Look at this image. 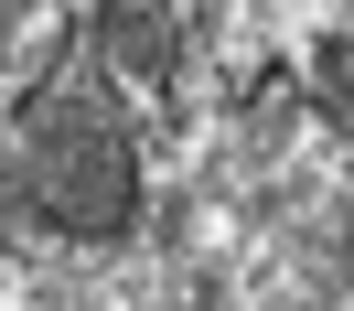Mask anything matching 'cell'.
I'll return each instance as SVG.
<instances>
[{"instance_id":"obj_3","label":"cell","mask_w":354,"mask_h":311,"mask_svg":"<svg viewBox=\"0 0 354 311\" xmlns=\"http://www.w3.org/2000/svg\"><path fill=\"white\" fill-rule=\"evenodd\" d=\"M11 32H22V11H0V65H11Z\"/></svg>"},{"instance_id":"obj_1","label":"cell","mask_w":354,"mask_h":311,"mask_svg":"<svg viewBox=\"0 0 354 311\" xmlns=\"http://www.w3.org/2000/svg\"><path fill=\"white\" fill-rule=\"evenodd\" d=\"M22 182H32V204H44L65 236H118V225H129V204H140L129 118L97 86V65L65 54V65L32 86V108H22Z\"/></svg>"},{"instance_id":"obj_2","label":"cell","mask_w":354,"mask_h":311,"mask_svg":"<svg viewBox=\"0 0 354 311\" xmlns=\"http://www.w3.org/2000/svg\"><path fill=\"white\" fill-rule=\"evenodd\" d=\"M97 32L118 44V65H140V75H172V22H161V11H97Z\"/></svg>"},{"instance_id":"obj_4","label":"cell","mask_w":354,"mask_h":311,"mask_svg":"<svg viewBox=\"0 0 354 311\" xmlns=\"http://www.w3.org/2000/svg\"><path fill=\"white\" fill-rule=\"evenodd\" d=\"M11 225H22V215H11V172H0V236H11Z\"/></svg>"}]
</instances>
